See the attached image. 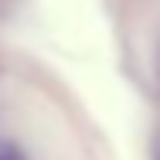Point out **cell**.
Wrapping results in <instances>:
<instances>
[{"label":"cell","mask_w":160,"mask_h":160,"mask_svg":"<svg viewBox=\"0 0 160 160\" xmlns=\"http://www.w3.org/2000/svg\"><path fill=\"white\" fill-rule=\"evenodd\" d=\"M0 160H24V153L10 143H0Z\"/></svg>","instance_id":"obj_1"}]
</instances>
